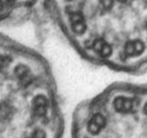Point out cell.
Masks as SVG:
<instances>
[{
  "label": "cell",
  "mask_w": 147,
  "mask_h": 138,
  "mask_svg": "<svg viewBox=\"0 0 147 138\" xmlns=\"http://www.w3.org/2000/svg\"><path fill=\"white\" fill-rule=\"evenodd\" d=\"M115 110L121 113H128L134 109L135 102L133 99L127 97H117L113 102Z\"/></svg>",
  "instance_id": "cell-3"
},
{
  "label": "cell",
  "mask_w": 147,
  "mask_h": 138,
  "mask_svg": "<svg viewBox=\"0 0 147 138\" xmlns=\"http://www.w3.org/2000/svg\"><path fill=\"white\" fill-rule=\"evenodd\" d=\"M15 0H0V5L2 6H9V5H12Z\"/></svg>",
  "instance_id": "cell-10"
},
{
  "label": "cell",
  "mask_w": 147,
  "mask_h": 138,
  "mask_svg": "<svg viewBox=\"0 0 147 138\" xmlns=\"http://www.w3.org/2000/svg\"><path fill=\"white\" fill-rule=\"evenodd\" d=\"M7 63V59L2 56H0V68L5 66Z\"/></svg>",
  "instance_id": "cell-11"
},
{
  "label": "cell",
  "mask_w": 147,
  "mask_h": 138,
  "mask_svg": "<svg viewBox=\"0 0 147 138\" xmlns=\"http://www.w3.org/2000/svg\"><path fill=\"white\" fill-rule=\"evenodd\" d=\"M31 138H46V133L41 129H38L34 132Z\"/></svg>",
  "instance_id": "cell-9"
},
{
  "label": "cell",
  "mask_w": 147,
  "mask_h": 138,
  "mask_svg": "<svg viewBox=\"0 0 147 138\" xmlns=\"http://www.w3.org/2000/svg\"><path fill=\"white\" fill-rule=\"evenodd\" d=\"M48 106H49V101L44 96H38L32 101V111L37 116L42 117L46 115Z\"/></svg>",
  "instance_id": "cell-4"
},
{
  "label": "cell",
  "mask_w": 147,
  "mask_h": 138,
  "mask_svg": "<svg viewBox=\"0 0 147 138\" xmlns=\"http://www.w3.org/2000/svg\"><path fill=\"white\" fill-rule=\"evenodd\" d=\"M15 74L22 82H25L27 80L30 79V71L26 66L22 65L18 66L15 68Z\"/></svg>",
  "instance_id": "cell-7"
},
{
  "label": "cell",
  "mask_w": 147,
  "mask_h": 138,
  "mask_svg": "<svg viewBox=\"0 0 147 138\" xmlns=\"http://www.w3.org/2000/svg\"><path fill=\"white\" fill-rule=\"evenodd\" d=\"M146 27H147V23H146Z\"/></svg>",
  "instance_id": "cell-13"
},
{
  "label": "cell",
  "mask_w": 147,
  "mask_h": 138,
  "mask_svg": "<svg viewBox=\"0 0 147 138\" xmlns=\"http://www.w3.org/2000/svg\"><path fill=\"white\" fill-rule=\"evenodd\" d=\"M69 1H71V0H69Z\"/></svg>",
  "instance_id": "cell-14"
},
{
  "label": "cell",
  "mask_w": 147,
  "mask_h": 138,
  "mask_svg": "<svg viewBox=\"0 0 147 138\" xmlns=\"http://www.w3.org/2000/svg\"><path fill=\"white\" fill-rule=\"evenodd\" d=\"M100 3L102 8L106 10H109L113 6V0H100Z\"/></svg>",
  "instance_id": "cell-8"
},
{
  "label": "cell",
  "mask_w": 147,
  "mask_h": 138,
  "mask_svg": "<svg viewBox=\"0 0 147 138\" xmlns=\"http://www.w3.org/2000/svg\"><path fill=\"white\" fill-rule=\"evenodd\" d=\"M93 49L101 57L107 58L112 53L111 47L104 40L99 39L96 40L93 43Z\"/></svg>",
  "instance_id": "cell-6"
},
{
  "label": "cell",
  "mask_w": 147,
  "mask_h": 138,
  "mask_svg": "<svg viewBox=\"0 0 147 138\" xmlns=\"http://www.w3.org/2000/svg\"><path fill=\"white\" fill-rule=\"evenodd\" d=\"M106 125L105 118L102 115L97 114L92 117L88 123V130L92 135H97L102 131Z\"/></svg>",
  "instance_id": "cell-2"
},
{
  "label": "cell",
  "mask_w": 147,
  "mask_h": 138,
  "mask_svg": "<svg viewBox=\"0 0 147 138\" xmlns=\"http://www.w3.org/2000/svg\"><path fill=\"white\" fill-rule=\"evenodd\" d=\"M118 1H120V2H126L127 0H118Z\"/></svg>",
  "instance_id": "cell-12"
},
{
  "label": "cell",
  "mask_w": 147,
  "mask_h": 138,
  "mask_svg": "<svg viewBox=\"0 0 147 138\" xmlns=\"http://www.w3.org/2000/svg\"><path fill=\"white\" fill-rule=\"evenodd\" d=\"M70 22L72 30L75 33L82 34L86 30L85 21L81 13H72L70 16Z\"/></svg>",
  "instance_id": "cell-5"
},
{
  "label": "cell",
  "mask_w": 147,
  "mask_h": 138,
  "mask_svg": "<svg viewBox=\"0 0 147 138\" xmlns=\"http://www.w3.org/2000/svg\"><path fill=\"white\" fill-rule=\"evenodd\" d=\"M146 50V44L141 40H130L125 46V53L128 57H138Z\"/></svg>",
  "instance_id": "cell-1"
}]
</instances>
